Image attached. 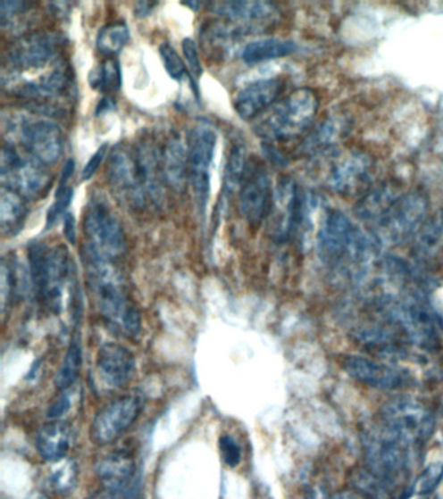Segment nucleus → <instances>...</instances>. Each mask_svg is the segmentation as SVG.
<instances>
[{"mask_svg": "<svg viewBox=\"0 0 443 499\" xmlns=\"http://www.w3.org/2000/svg\"><path fill=\"white\" fill-rule=\"evenodd\" d=\"M88 287L100 315L119 335L138 337L142 318L138 307L129 295L124 278L113 262L85 255Z\"/></svg>", "mask_w": 443, "mask_h": 499, "instance_id": "1", "label": "nucleus"}, {"mask_svg": "<svg viewBox=\"0 0 443 499\" xmlns=\"http://www.w3.org/2000/svg\"><path fill=\"white\" fill-rule=\"evenodd\" d=\"M376 239L360 230L342 211L329 210L317 232V254L329 267L357 275L373 259Z\"/></svg>", "mask_w": 443, "mask_h": 499, "instance_id": "2", "label": "nucleus"}, {"mask_svg": "<svg viewBox=\"0 0 443 499\" xmlns=\"http://www.w3.org/2000/svg\"><path fill=\"white\" fill-rule=\"evenodd\" d=\"M71 270L73 263L70 253L62 245L34 244L29 249L31 289L37 301L48 312H62L64 292L73 276Z\"/></svg>", "mask_w": 443, "mask_h": 499, "instance_id": "3", "label": "nucleus"}, {"mask_svg": "<svg viewBox=\"0 0 443 499\" xmlns=\"http://www.w3.org/2000/svg\"><path fill=\"white\" fill-rule=\"evenodd\" d=\"M382 311L414 345L429 352L441 347V316L422 292L414 290L403 298L388 299L382 304Z\"/></svg>", "mask_w": 443, "mask_h": 499, "instance_id": "4", "label": "nucleus"}, {"mask_svg": "<svg viewBox=\"0 0 443 499\" xmlns=\"http://www.w3.org/2000/svg\"><path fill=\"white\" fill-rule=\"evenodd\" d=\"M319 111V98L311 88L303 87L288 94L271 107L255 125L259 137L270 142H284L307 132Z\"/></svg>", "mask_w": 443, "mask_h": 499, "instance_id": "5", "label": "nucleus"}, {"mask_svg": "<svg viewBox=\"0 0 443 499\" xmlns=\"http://www.w3.org/2000/svg\"><path fill=\"white\" fill-rule=\"evenodd\" d=\"M363 446L370 472L386 487L400 483L410 472L414 447L384 424L365 433Z\"/></svg>", "mask_w": 443, "mask_h": 499, "instance_id": "6", "label": "nucleus"}, {"mask_svg": "<svg viewBox=\"0 0 443 499\" xmlns=\"http://www.w3.org/2000/svg\"><path fill=\"white\" fill-rule=\"evenodd\" d=\"M5 128L10 133V144L20 145L41 164L54 165L63 154V133L53 120L36 115L11 116Z\"/></svg>", "mask_w": 443, "mask_h": 499, "instance_id": "7", "label": "nucleus"}, {"mask_svg": "<svg viewBox=\"0 0 443 499\" xmlns=\"http://www.w3.org/2000/svg\"><path fill=\"white\" fill-rule=\"evenodd\" d=\"M84 232L85 255L113 263L127 250L121 222L104 201L93 199L86 208Z\"/></svg>", "mask_w": 443, "mask_h": 499, "instance_id": "8", "label": "nucleus"}, {"mask_svg": "<svg viewBox=\"0 0 443 499\" xmlns=\"http://www.w3.org/2000/svg\"><path fill=\"white\" fill-rule=\"evenodd\" d=\"M0 177L3 187L13 190L25 199L42 198L50 189L51 175L47 167L10 142L2 148Z\"/></svg>", "mask_w": 443, "mask_h": 499, "instance_id": "9", "label": "nucleus"}, {"mask_svg": "<svg viewBox=\"0 0 443 499\" xmlns=\"http://www.w3.org/2000/svg\"><path fill=\"white\" fill-rule=\"evenodd\" d=\"M429 202L422 191L402 193L374 229L380 238L399 245L414 236L428 220Z\"/></svg>", "mask_w": 443, "mask_h": 499, "instance_id": "10", "label": "nucleus"}, {"mask_svg": "<svg viewBox=\"0 0 443 499\" xmlns=\"http://www.w3.org/2000/svg\"><path fill=\"white\" fill-rule=\"evenodd\" d=\"M382 424L411 446L424 445L433 432V413L413 396L390 399L381 410Z\"/></svg>", "mask_w": 443, "mask_h": 499, "instance_id": "11", "label": "nucleus"}, {"mask_svg": "<svg viewBox=\"0 0 443 499\" xmlns=\"http://www.w3.org/2000/svg\"><path fill=\"white\" fill-rule=\"evenodd\" d=\"M311 202L290 179L280 181L274 190L270 216L271 235L285 242L298 235L310 216Z\"/></svg>", "mask_w": 443, "mask_h": 499, "instance_id": "12", "label": "nucleus"}, {"mask_svg": "<svg viewBox=\"0 0 443 499\" xmlns=\"http://www.w3.org/2000/svg\"><path fill=\"white\" fill-rule=\"evenodd\" d=\"M216 142V130L208 121L194 125L188 138V181L193 187L196 206L202 212H205L210 199L211 165Z\"/></svg>", "mask_w": 443, "mask_h": 499, "instance_id": "13", "label": "nucleus"}, {"mask_svg": "<svg viewBox=\"0 0 443 499\" xmlns=\"http://www.w3.org/2000/svg\"><path fill=\"white\" fill-rule=\"evenodd\" d=\"M273 193L270 173L264 162L248 159L239 187V210L250 224L259 225L270 216Z\"/></svg>", "mask_w": 443, "mask_h": 499, "instance_id": "14", "label": "nucleus"}, {"mask_svg": "<svg viewBox=\"0 0 443 499\" xmlns=\"http://www.w3.org/2000/svg\"><path fill=\"white\" fill-rule=\"evenodd\" d=\"M145 407L139 395H129L110 402L103 407L90 428V437L96 445H110L121 437L136 423Z\"/></svg>", "mask_w": 443, "mask_h": 499, "instance_id": "15", "label": "nucleus"}, {"mask_svg": "<svg viewBox=\"0 0 443 499\" xmlns=\"http://www.w3.org/2000/svg\"><path fill=\"white\" fill-rule=\"evenodd\" d=\"M108 181L114 195L130 208H142L146 202L136 151L127 146H117L108 159Z\"/></svg>", "mask_w": 443, "mask_h": 499, "instance_id": "16", "label": "nucleus"}, {"mask_svg": "<svg viewBox=\"0 0 443 499\" xmlns=\"http://www.w3.org/2000/svg\"><path fill=\"white\" fill-rule=\"evenodd\" d=\"M63 38L51 31H33L13 41L7 53L14 70H38L55 60L62 50Z\"/></svg>", "mask_w": 443, "mask_h": 499, "instance_id": "17", "label": "nucleus"}, {"mask_svg": "<svg viewBox=\"0 0 443 499\" xmlns=\"http://www.w3.org/2000/svg\"><path fill=\"white\" fill-rule=\"evenodd\" d=\"M341 367L348 378L373 389L398 390L413 382L410 372L405 368L380 363L364 356H345L342 358Z\"/></svg>", "mask_w": 443, "mask_h": 499, "instance_id": "18", "label": "nucleus"}, {"mask_svg": "<svg viewBox=\"0 0 443 499\" xmlns=\"http://www.w3.org/2000/svg\"><path fill=\"white\" fill-rule=\"evenodd\" d=\"M372 175L373 161L365 154L353 151L336 162L329 175L328 184L331 190L341 195H355L362 191H368Z\"/></svg>", "mask_w": 443, "mask_h": 499, "instance_id": "19", "label": "nucleus"}, {"mask_svg": "<svg viewBox=\"0 0 443 499\" xmlns=\"http://www.w3.org/2000/svg\"><path fill=\"white\" fill-rule=\"evenodd\" d=\"M136 372V358L133 353L122 345H103L96 356V375L100 387L104 390L124 387Z\"/></svg>", "mask_w": 443, "mask_h": 499, "instance_id": "20", "label": "nucleus"}, {"mask_svg": "<svg viewBox=\"0 0 443 499\" xmlns=\"http://www.w3.org/2000/svg\"><path fill=\"white\" fill-rule=\"evenodd\" d=\"M217 15L236 22L237 29L263 30L273 27L279 20L276 5L267 2H219L213 4Z\"/></svg>", "mask_w": 443, "mask_h": 499, "instance_id": "21", "label": "nucleus"}, {"mask_svg": "<svg viewBox=\"0 0 443 499\" xmlns=\"http://www.w3.org/2000/svg\"><path fill=\"white\" fill-rule=\"evenodd\" d=\"M281 79H263L246 85L234 98V110L243 120H254L267 112L284 91Z\"/></svg>", "mask_w": 443, "mask_h": 499, "instance_id": "22", "label": "nucleus"}, {"mask_svg": "<svg viewBox=\"0 0 443 499\" xmlns=\"http://www.w3.org/2000/svg\"><path fill=\"white\" fill-rule=\"evenodd\" d=\"M137 164L146 196L153 204H160L164 196V175H163L162 153L151 141H142L136 150Z\"/></svg>", "mask_w": 443, "mask_h": 499, "instance_id": "23", "label": "nucleus"}, {"mask_svg": "<svg viewBox=\"0 0 443 499\" xmlns=\"http://www.w3.org/2000/svg\"><path fill=\"white\" fill-rule=\"evenodd\" d=\"M71 87V71L63 64L56 65L50 72L42 74L34 81L19 87L17 94L28 101L46 105V102L55 101L70 91Z\"/></svg>", "mask_w": 443, "mask_h": 499, "instance_id": "24", "label": "nucleus"}, {"mask_svg": "<svg viewBox=\"0 0 443 499\" xmlns=\"http://www.w3.org/2000/svg\"><path fill=\"white\" fill-rule=\"evenodd\" d=\"M73 444V430L65 421L55 420L39 428L36 449L43 461L57 463L65 459Z\"/></svg>", "mask_w": 443, "mask_h": 499, "instance_id": "25", "label": "nucleus"}, {"mask_svg": "<svg viewBox=\"0 0 443 499\" xmlns=\"http://www.w3.org/2000/svg\"><path fill=\"white\" fill-rule=\"evenodd\" d=\"M96 472L102 481V487H127L139 481L136 461L125 452H113L103 456L96 462Z\"/></svg>", "mask_w": 443, "mask_h": 499, "instance_id": "26", "label": "nucleus"}, {"mask_svg": "<svg viewBox=\"0 0 443 499\" xmlns=\"http://www.w3.org/2000/svg\"><path fill=\"white\" fill-rule=\"evenodd\" d=\"M163 175L174 191L185 190L188 181V147L179 136L171 137L162 153Z\"/></svg>", "mask_w": 443, "mask_h": 499, "instance_id": "27", "label": "nucleus"}, {"mask_svg": "<svg viewBox=\"0 0 443 499\" xmlns=\"http://www.w3.org/2000/svg\"><path fill=\"white\" fill-rule=\"evenodd\" d=\"M400 194L402 193L391 184H384L376 189L368 190L367 194L357 202V218L368 222L373 228L376 227Z\"/></svg>", "mask_w": 443, "mask_h": 499, "instance_id": "28", "label": "nucleus"}, {"mask_svg": "<svg viewBox=\"0 0 443 499\" xmlns=\"http://www.w3.org/2000/svg\"><path fill=\"white\" fill-rule=\"evenodd\" d=\"M414 256L420 262L434 261L443 253V211L428 218L422 229L414 236Z\"/></svg>", "mask_w": 443, "mask_h": 499, "instance_id": "29", "label": "nucleus"}, {"mask_svg": "<svg viewBox=\"0 0 443 499\" xmlns=\"http://www.w3.org/2000/svg\"><path fill=\"white\" fill-rule=\"evenodd\" d=\"M296 42L270 37L246 45L242 50V59L247 64H259L270 60L285 58L296 53Z\"/></svg>", "mask_w": 443, "mask_h": 499, "instance_id": "30", "label": "nucleus"}, {"mask_svg": "<svg viewBox=\"0 0 443 499\" xmlns=\"http://www.w3.org/2000/svg\"><path fill=\"white\" fill-rule=\"evenodd\" d=\"M27 199L13 190L2 187L0 193V225L3 232L14 235L19 232L27 218Z\"/></svg>", "mask_w": 443, "mask_h": 499, "instance_id": "31", "label": "nucleus"}, {"mask_svg": "<svg viewBox=\"0 0 443 499\" xmlns=\"http://www.w3.org/2000/svg\"><path fill=\"white\" fill-rule=\"evenodd\" d=\"M82 353L84 352H82L81 341L79 338L71 339L70 347L63 359L62 366L56 373L55 385L60 392L71 389L76 384L79 372H81L82 361H84Z\"/></svg>", "mask_w": 443, "mask_h": 499, "instance_id": "32", "label": "nucleus"}, {"mask_svg": "<svg viewBox=\"0 0 443 499\" xmlns=\"http://www.w3.org/2000/svg\"><path fill=\"white\" fill-rule=\"evenodd\" d=\"M121 70L119 62L111 58L100 62L88 74V84L103 94L116 93L121 87Z\"/></svg>", "mask_w": 443, "mask_h": 499, "instance_id": "33", "label": "nucleus"}, {"mask_svg": "<svg viewBox=\"0 0 443 499\" xmlns=\"http://www.w3.org/2000/svg\"><path fill=\"white\" fill-rule=\"evenodd\" d=\"M129 28L125 22L117 21L105 25L99 30L96 37V47L100 53L107 56H114L127 46Z\"/></svg>", "mask_w": 443, "mask_h": 499, "instance_id": "34", "label": "nucleus"}, {"mask_svg": "<svg viewBox=\"0 0 443 499\" xmlns=\"http://www.w3.org/2000/svg\"><path fill=\"white\" fill-rule=\"evenodd\" d=\"M247 155H246V148L242 144L237 142L229 151L227 164L224 170V187L227 194L233 193L234 190L239 189L245 175L246 167H247Z\"/></svg>", "mask_w": 443, "mask_h": 499, "instance_id": "35", "label": "nucleus"}, {"mask_svg": "<svg viewBox=\"0 0 443 499\" xmlns=\"http://www.w3.org/2000/svg\"><path fill=\"white\" fill-rule=\"evenodd\" d=\"M54 469L51 470L48 476V485L54 492L59 495H65L71 492L74 487L77 480V466L71 459H63V461L54 463Z\"/></svg>", "mask_w": 443, "mask_h": 499, "instance_id": "36", "label": "nucleus"}, {"mask_svg": "<svg viewBox=\"0 0 443 499\" xmlns=\"http://www.w3.org/2000/svg\"><path fill=\"white\" fill-rule=\"evenodd\" d=\"M442 480V462L431 463L430 466H428L427 469L422 470V475H420L419 478H416V481H414V493L420 495H430V493H433L434 489L441 484Z\"/></svg>", "mask_w": 443, "mask_h": 499, "instance_id": "37", "label": "nucleus"}, {"mask_svg": "<svg viewBox=\"0 0 443 499\" xmlns=\"http://www.w3.org/2000/svg\"><path fill=\"white\" fill-rule=\"evenodd\" d=\"M160 58H162L163 65H164L165 72L174 81H180L185 76L186 67L184 60L174 50L173 46L170 44H163L159 47Z\"/></svg>", "mask_w": 443, "mask_h": 499, "instance_id": "38", "label": "nucleus"}, {"mask_svg": "<svg viewBox=\"0 0 443 499\" xmlns=\"http://www.w3.org/2000/svg\"><path fill=\"white\" fill-rule=\"evenodd\" d=\"M71 198H73V189L71 187H62L59 185L55 193V202L50 207L47 212V224L46 228H51L55 225L63 213H67L68 207L71 206Z\"/></svg>", "mask_w": 443, "mask_h": 499, "instance_id": "39", "label": "nucleus"}, {"mask_svg": "<svg viewBox=\"0 0 443 499\" xmlns=\"http://www.w3.org/2000/svg\"><path fill=\"white\" fill-rule=\"evenodd\" d=\"M141 492V481L120 487H102L88 499H137Z\"/></svg>", "mask_w": 443, "mask_h": 499, "instance_id": "40", "label": "nucleus"}, {"mask_svg": "<svg viewBox=\"0 0 443 499\" xmlns=\"http://www.w3.org/2000/svg\"><path fill=\"white\" fill-rule=\"evenodd\" d=\"M219 446L224 463L231 469L238 466L242 459V449L238 442L234 440L231 436L225 435L220 438Z\"/></svg>", "mask_w": 443, "mask_h": 499, "instance_id": "41", "label": "nucleus"}, {"mask_svg": "<svg viewBox=\"0 0 443 499\" xmlns=\"http://www.w3.org/2000/svg\"><path fill=\"white\" fill-rule=\"evenodd\" d=\"M182 53H184L185 62L188 64V71H190L191 77L194 79H198L202 76L203 68L200 64L198 47H196V42L191 38H185L182 41Z\"/></svg>", "mask_w": 443, "mask_h": 499, "instance_id": "42", "label": "nucleus"}, {"mask_svg": "<svg viewBox=\"0 0 443 499\" xmlns=\"http://www.w3.org/2000/svg\"><path fill=\"white\" fill-rule=\"evenodd\" d=\"M74 395L71 389L64 390L62 395L57 396L55 401L48 407L47 416L51 420H62L63 416L67 415L73 406Z\"/></svg>", "mask_w": 443, "mask_h": 499, "instance_id": "43", "label": "nucleus"}, {"mask_svg": "<svg viewBox=\"0 0 443 499\" xmlns=\"http://www.w3.org/2000/svg\"><path fill=\"white\" fill-rule=\"evenodd\" d=\"M31 7L30 3L20 2V0H4L0 3V20L5 25L13 21L14 17L22 15Z\"/></svg>", "mask_w": 443, "mask_h": 499, "instance_id": "44", "label": "nucleus"}, {"mask_svg": "<svg viewBox=\"0 0 443 499\" xmlns=\"http://www.w3.org/2000/svg\"><path fill=\"white\" fill-rule=\"evenodd\" d=\"M108 145H102L96 151V153L91 155L88 162H86L84 170H82L81 179L82 181H88V179H93L96 173L98 172L100 165H102L103 161H104L105 155H107Z\"/></svg>", "mask_w": 443, "mask_h": 499, "instance_id": "45", "label": "nucleus"}, {"mask_svg": "<svg viewBox=\"0 0 443 499\" xmlns=\"http://www.w3.org/2000/svg\"><path fill=\"white\" fill-rule=\"evenodd\" d=\"M64 236L68 239L70 244H76L77 239V229H76V219L71 215V212H67L64 215Z\"/></svg>", "mask_w": 443, "mask_h": 499, "instance_id": "46", "label": "nucleus"}, {"mask_svg": "<svg viewBox=\"0 0 443 499\" xmlns=\"http://www.w3.org/2000/svg\"><path fill=\"white\" fill-rule=\"evenodd\" d=\"M157 7V3H148V2H139L137 3L136 8H134V13L139 17H146L150 15L154 10Z\"/></svg>", "mask_w": 443, "mask_h": 499, "instance_id": "47", "label": "nucleus"}, {"mask_svg": "<svg viewBox=\"0 0 443 499\" xmlns=\"http://www.w3.org/2000/svg\"><path fill=\"white\" fill-rule=\"evenodd\" d=\"M329 499H371L363 493L353 492V490H342V492L336 493Z\"/></svg>", "mask_w": 443, "mask_h": 499, "instance_id": "48", "label": "nucleus"}, {"mask_svg": "<svg viewBox=\"0 0 443 499\" xmlns=\"http://www.w3.org/2000/svg\"><path fill=\"white\" fill-rule=\"evenodd\" d=\"M186 7L194 8V11H198L199 3H186Z\"/></svg>", "mask_w": 443, "mask_h": 499, "instance_id": "49", "label": "nucleus"}, {"mask_svg": "<svg viewBox=\"0 0 443 499\" xmlns=\"http://www.w3.org/2000/svg\"><path fill=\"white\" fill-rule=\"evenodd\" d=\"M29 499H48V498L46 497L45 495H41V493H37V495H31V497Z\"/></svg>", "mask_w": 443, "mask_h": 499, "instance_id": "50", "label": "nucleus"}, {"mask_svg": "<svg viewBox=\"0 0 443 499\" xmlns=\"http://www.w3.org/2000/svg\"><path fill=\"white\" fill-rule=\"evenodd\" d=\"M429 499H443V497H442L441 495H433V497L429 498Z\"/></svg>", "mask_w": 443, "mask_h": 499, "instance_id": "51", "label": "nucleus"}]
</instances>
